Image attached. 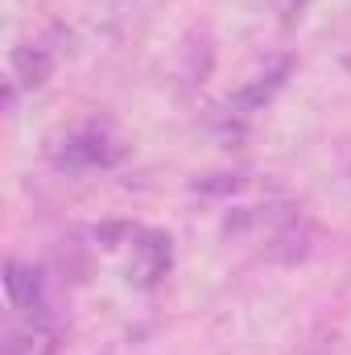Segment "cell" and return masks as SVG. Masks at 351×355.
I'll use <instances>...</instances> for the list:
<instances>
[{"instance_id": "1", "label": "cell", "mask_w": 351, "mask_h": 355, "mask_svg": "<svg viewBox=\"0 0 351 355\" xmlns=\"http://www.w3.org/2000/svg\"><path fill=\"white\" fill-rule=\"evenodd\" d=\"M116 162V149L99 137V132H83V137H71L58 153V166L67 170H91V166H108Z\"/></svg>"}, {"instance_id": "2", "label": "cell", "mask_w": 351, "mask_h": 355, "mask_svg": "<svg viewBox=\"0 0 351 355\" xmlns=\"http://www.w3.org/2000/svg\"><path fill=\"white\" fill-rule=\"evenodd\" d=\"M137 281L153 285L166 268H170V240L166 236H145V244H137Z\"/></svg>"}, {"instance_id": "3", "label": "cell", "mask_w": 351, "mask_h": 355, "mask_svg": "<svg viewBox=\"0 0 351 355\" xmlns=\"http://www.w3.org/2000/svg\"><path fill=\"white\" fill-rule=\"evenodd\" d=\"M50 71H54V50H46V46H29V50L17 54V79H21L25 87L46 83Z\"/></svg>"}, {"instance_id": "4", "label": "cell", "mask_w": 351, "mask_h": 355, "mask_svg": "<svg viewBox=\"0 0 351 355\" xmlns=\"http://www.w3.org/2000/svg\"><path fill=\"white\" fill-rule=\"evenodd\" d=\"M198 190L203 194H228V190H240V178H219V182H198Z\"/></svg>"}, {"instance_id": "5", "label": "cell", "mask_w": 351, "mask_h": 355, "mask_svg": "<svg viewBox=\"0 0 351 355\" xmlns=\"http://www.w3.org/2000/svg\"><path fill=\"white\" fill-rule=\"evenodd\" d=\"M277 4H281V12H285V17H293V12H298V4H302V0H277Z\"/></svg>"}]
</instances>
